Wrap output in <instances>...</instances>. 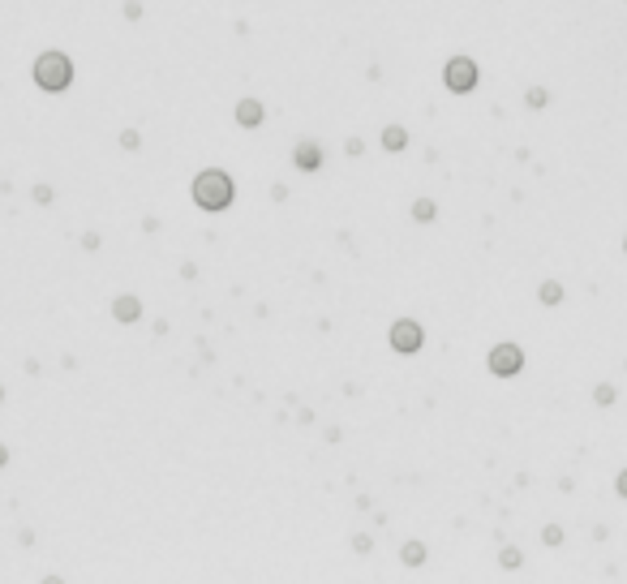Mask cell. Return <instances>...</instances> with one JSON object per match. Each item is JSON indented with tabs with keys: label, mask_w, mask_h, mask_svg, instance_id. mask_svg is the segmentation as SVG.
Here are the masks:
<instances>
[{
	"label": "cell",
	"mask_w": 627,
	"mask_h": 584,
	"mask_svg": "<svg viewBox=\"0 0 627 584\" xmlns=\"http://www.w3.org/2000/svg\"><path fill=\"white\" fill-rule=\"evenodd\" d=\"M232 176L223 172V168H206L194 176V202L202 210H223V206H232Z\"/></svg>",
	"instance_id": "cell-1"
},
{
	"label": "cell",
	"mask_w": 627,
	"mask_h": 584,
	"mask_svg": "<svg viewBox=\"0 0 627 584\" xmlns=\"http://www.w3.org/2000/svg\"><path fill=\"white\" fill-rule=\"evenodd\" d=\"M35 82H39V90H47V95H60V90H69V82H73V60L65 56V52H43L39 60H35Z\"/></svg>",
	"instance_id": "cell-2"
},
{
	"label": "cell",
	"mask_w": 627,
	"mask_h": 584,
	"mask_svg": "<svg viewBox=\"0 0 627 584\" xmlns=\"http://www.w3.org/2000/svg\"><path fill=\"white\" fill-rule=\"evenodd\" d=\"M443 82H447V90L469 95V90L477 86V64H473L469 56H452V60L443 64Z\"/></svg>",
	"instance_id": "cell-3"
},
{
	"label": "cell",
	"mask_w": 627,
	"mask_h": 584,
	"mask_svg": "<svg viewBox=\"0 0 627 584\" xmlns=\"http://www.w3.org/2000/svg\"><path fill=\"white\" fill-rule=\"evenodd\" d=\"M486 365H490L494 378H511V374H520V369H524V352H520V344H494Z\"/></svg>",
	"instance_id": "cell-4"
},
{
	"label": "cell",
	"mask_w": 627,
	"mask_h": 584,
	"mask_svg": "<svg viewBox=\"0 0 627 584\" xmlns=\"http://www.w3.org/2000/svg\"><path fill=\"white\" fill-rule=\"evenodd\" d=\"M387 339H391L395 352H417V348L426 344V331H421V322H417V318H399Z\"/></svg>",
	"instance_id": "cell-5"
},
{
	"label": "cell",
	"mask_w": 627,
	"mask_h": 584,
	"mask_svg": "<svg viewBox=\"0 0 627 584\" xmlns=\"http://www.w3.org/2000/svg\"><path fill=\"white\" fill-rule=\"evenodd\" d=\"M293 164H297L301 172H318V168H323V146L310 142V138H301L297 151H293Z\"/></svg>",
	"instance_id": "cell-6"
},
{
	"label": "cell",
	"mask_w": 627,
	"mask_h": 584,
	"mask_svg": "<svg viewBox=\"0 0 627 584\" xmlns=\"http://www.w3.org/2000/svg\"><path fill=\"white\" fill-rule=\"evenodd\" d=\"M112 318L116 322H138L142 318V301L134 297V292H121V297L112 301Z\"/></svg>",
	"instance_id": "cell-7"
},
{
	"label": "cell",
	"mask_w": 627,
	"mask_h": 584,
	"mask_svg": "<svg viewBox=\"0 0 627 584\" xmlns=\"http://www.w3.org/2000/svg\"><path fill=\"white\" fill-rule=\"evenodd\" d=\"M262 117H267V112H262V104H258V99H241V104H236V121L245 125V129H258V125H262Z\"/></svg>",
	"instance_id": "cell-8"
},
{
	"label": "cell",
	"mask_w": 627,
	"mask_h": 584,
	"mask_svg": "<svg viewBox=\"0 0 627 584\" xmlns=\"http://www.w3.org/2000/svg\"><path fill=\"white\" fill-rule=\"evenodd\" d=\"M404 146H408L404 125H387V129H382V151H404Z\"/></svg>",
	"instance_id": "cell-9"
},
{
	"label": "cell",
	"mask_w": 627,
	"mask_h": 584,
	"mask_svg": "<svg viewBox=\"0 0 627 584\" xmlns=\"http://www.w3.org/2000/svg\"><path fill=\"white\" fill-rule=\"evenodd\" d=\"M426 542H404V550H399V559H404V567H421L426 563Z\"/></svg>",
	"instance_id": "cell-10"
},
{
	"label": "cell",
	"mask_w": 627,
	"mask_h": 584,
	"mask_svg": "<svg viewBox=\"0 0 627 584\" xmlns=\"http://www.w3.org/2000/svg\"><path fill=\"white\" fill-rule=\"evenodd\" d=\"M537 301H541V305H558V301H563V284H558V280H545V284L537 288Z\"/></svg>",
	"instance_id": "cell-11"
},
{
	"label": "cell",
	"mask_w": 627,
	"mask_h": 584,
	"mask_svg": "<svg viewBox=\"0 0 627 584\" xmlns=\"http://www.w3.org/2000/svg\"><path fill=\"white\" fill-rule=\"evenodd\" d=\"M434 215H439V206H434L430 198H417V202H413V219H417V223H430Z\"/></svg>",
	"instance_id": "cell-12"
},
{
	"label": "cell",
	"mask_w": 627,
	"mask_h": 584,
	"mask_svg": "<svg viewBox=\"0 0 627 584\" xmlns=\"http://www.w3.org/2000/svg\"><path fill=\"white\" fill-rule=\"evenodd\" d=\"M593 404H598V409H610V404H615V387L598 382V387H593Z\"/></svg>",
	"instance_id": "cell-13"
},
{
	"label": "cell",
	"mask_w": 627,
	"mask_h": 584,
	"mask_svg": "<svg viewBox=\"0 0 627 584\" xmlns=\"http://www.w3.org/2000/svg\"><path fill=\"white\" fill-rule=\"evenodd\" d=\"M498 563H503V567H507V572H516V567L524 563V555H520V550H516V546H503V555H498Z\"/></svg>",
	"instance_id": "cell-14"
},
{
	"label": "cell",
	"mask_w": 627,
	"mask_h": 584,
	"mask_svg": "<svg viewBox=\"0 0 627 584\" xmlns=\"http://www.w3.org/2000/svg\"><path fill=\"white\" fill-rule=\"evenodd\" d=\"M524 104H528V108H545V104H550V95H545L541 86H533V90L524 95Z\"/></svg>",
	"instance_id": "cell-15"
},
{
	"label": "cell",
	"mask_w": 627,
	"mask_h": 584,
	"mask_svg": "<svg viewBox=\"0 0 627 584\" xmlns=\"http://www.w3.org/2000/svg\"><path fill=\"white\" fill-rule=\"evenodd\" d=\"M541 542H545V546H563V528H558V524H545V528H541Z\"/></svg>",
	"instance_id": "cell-16"
},
{
	"label": "cell",
	"mask_w": 627,
	"mask_h": 584,
	"mask_svg": "<svg viewBox=\"0 0 627 584\" xmlns=\"http://www.w3.org/2000/svg\"><path fill=\"white\" fill-rule=\"evenodd\" d=\"M121 146H125V151H138V146H142V134H138V129H125V134H121Z\"/></svg>",
	"instance_id": "cell-17"
},
{
	"label": "cell",
	"mask_w": 627,
	"mask_h": 584,
	"mask_svg": "<svg viewBox=\"0 0 627 584\" xmlns=\"http://www.w3.org/2000/svg\"><path fill=\"white\" fill-rule=\"evenodd\" d=\"M352 550H357V555H369V550H374V537H365V533H357V537H352Z\"/></svg>",
	"instance_id": "cell-18"
},
{
	"label": "cell",
	"mask_w": 627,
	"mask_h": 584,
	"mask_svg": "<svg viewBox=\"0 0 627 584\" xmlns=\"http://www.w3.org/2000/svg\"><path fill=\"white\" fill-rule=\"evenodd\" d=\"M35 202H39V206L52 202V185H35Z\"/></svg>",
	"instance_id": "cell-19"
},
{
	"label": "cell",
	"mask_w": 627,
	"mask_h": 584,
	"mask_svg": "<svg viewBox=\"0 0 627 584\" xmlns=\"http://www.w3.org/2000/svg\"><path fill=\"white\" fill-rule=\"evenodd\" d=\"M344 151H348V155H361V151H365V142H361V138H348V142H344Z\"/></svg>",
	"instance_id": "cell-20"
},
{
	"label": "cell",
	"mask_w": 627,
	"mask_h": 584,
	"mask_svg": "<svg viewBox=\"0 0 627 584\" xmlns=\"http://www.w3.org/2000/svg\"><path fill=\"white\" fill-rule=\"evenodd\" d=\"M615 490H619V494H623V498H627V468H623V473H619V477H615Z\"/></svg>",
	"instance_id": "cell-21"
},
{
	"label": "cell",
	"mask_w": 627,
	"mask_h": 584,
	"mask_svg": "<svg viewBox=\"0 0 627 584\" xmlns=\"http://www.w3.org/2000/svg\"><path fill=\"white\" fill-rule=\"evenodd\" d=\"M5 464H9V447H5V443H0V468H5Z\"/></svg>",
	"instance_id": "cell-22"
},
{
	"label": "cell",
	"mask_w": 627,
	"mask_h": 584,
	"mask_svg": "<svg viewBox=\"0 0 627 584\" xmlns=\"http://www.w3.org/2000/svg\"><path fill=\"white\" fill-rule=\"evenodd\" d=\"M39 584H65V580H60V576H43Z\"/></svg>",
	"instance_id": "cell-23"
},
{
	"label": "cell",
	"mask_w": 627,
	"mask_h": 584,
	"mask_svg": "<svg viewBox=\"0 0 627 584\" xmlns=\"http://www.w3.org/2000/svg\"><path fill=\"white\" fill-rule=\"evenodd\" d=\"M0 400H5V387H0Z\"/></svg>",
	"instance_id": "cell-24"
},
{
	"label": "cell",
	"mask_w": 627,
	"mask_h": 584,
	"mask_svg": "<svg viewBox=\"0 0 627 584\" xmlns=\"http://www.w3.org/2000/svg\"><path fill=\"white\" fill-rule=\"evenodd\" d=\"M623 245H627V241H623Z\"/></svg>",
	"instance_id": "cell-25"
}]
</instances>
